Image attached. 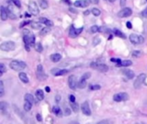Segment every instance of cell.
Wrapping results in <instances>:
<instances>
[{
    "label": "cell",
    "mask_w": 147,
    "mask_h": 124,
    "mask_svg": "<svg viewBox=\"0 0 147 124\" xmlns=\"http://www.w3.org/2000/svg\"><path fill=\"white\" fill-rule=\"evenodd\" d=\"M23 42H24V46L26 51H30V46L35 45V36L32 32H30L28 30H23Z\"/></svg>",
    "instance_id": "6da1fadb"
},
{
    "label": "cell",
    "mask_w": 147,
    "mask_h": 124,
    "mask_svg": "<svg viewBox=\"0 0 147 124\" xmlns=\"http://www.w3.org/2000/svg\"><path fill=\"white\" fill-rule=\"evenodd\" d=\"M9 67L16 72H21L27 67V64L20 60H12L9 63Z\"/></svg>",
    "instance_id": "7a4b0ae2"
},
{
    "label": "cell",
    "mask_w": 147,
    "mask_h": 124,
    "mask_svg": "<svg viewBox=\"0 0 147 124\" xmlns=\"http://www.w3.org/2000/svg\"><path fill=\"white\" fill-rule=\"evenodd\" d=\"M15 48V43L14 42H11V40L4 42L0 45V49L2 51L9 52V51H13Z\"/></svg>",
    "instance_id": "3957f363"
},
{
    "label": "cell",
    "mask_w": 147,
    "mask_h": 124,
    "mask_svg": "<svg viewBox=\"0 0 147 124\" xmlns=\"http://www.w3.org/2000/svg\"><path fill=\"white\" fill-rule=\"evenodd\" d=\"M129 40H130L131 43H133V45H139V44H142L145 42V38L142 36L136 34H131L129 36Z\"/></svg>",
    "instance_id": "277c9868"
},
{
    "label": "cell",
    "mask_w": 147,
    "mask_h": 124,
    "mask_svg": "<svg viewBox=\"0 0 147 124\" xmlns=\"http://www.w3.org/2000/svg\"><path fill=\"white\" fill-rule=\"evenodd\" d=\"M90 67L95 70H97L100 72H107L108 71V66L105 64H101V63H97V62H92L90 64Z\"/></svg>",
    "instance_id": "5b68a950"
},
{
    "label": "cell",
    "mask_w": 147,
    "mask_h": 124,
    "mask_svg": "<svg viewBox=\"0 0 147 124\" xmlns=\"http://www.w3.org/2000/svg\"><path fill=\"white\" fill-rule=\"evenodd\" d=\"M132 15H133V10L128 7L122 8L117 14L118 17L120 18H127V17L131 16Z\"/></svg>",
    "instance_id": "8992f818"
},
{
    "label": "cell",
    "mask_w": 147,
    "mask_h": 124,
    "mask_svg": "<svg viewBox=\"0 0 147 124\" xmlns=\"http://www.w3.org/2000/svg\"><path fill=\"white\" fill-rule=\"evenodd\" d=\"M83 30H84V27H81V28H74L73 25H71L69 30V37H71L72 39L77 37V36L83 32Z\"/></svg>",
    "instance_id": "52a82bcc"
},
{
    "label": "cell",
    "mask_w": 147,
    "mask_h": 124,
    "mask_svg": "<svg viewBox=\"0 0 147 124\" xmlns=\"http://www.w3.org/2000/svg\"><path fill=\"white\" fill-rule=\"evenodd\" d=\"M28 10L30 11V13L32 15L34 16L38 15L39 12H40V10H39L37 3L33 1V0L29 1V3H28Z\"/></svg>",
    "instance_id": "ba28073f"
},
{
    "label": "cell",
    "mask_w": 147,
    "mask_h": 124,
    "mask_svg": "<svg viewBox=\"0 0 147 124\" xmlns=\"http://www.w3.org/2000/svg\"><path fill=\"white\" fill-rule=\"evenodd\" d=\"M113 99L115 102H122V101H127L129 99V96L127 92H120L117 94L114 95Z\"/></svg>",
    "instance_id": "9c48e42d"
},
{
    "label": "cell",
    "mask_w": 147,
    "mask_h": 124,
    "mask_svg": "<svg viewBox=\"0 0 147 124\" xmlns=\"http://www.w3.org/2000/svg\"><path fill=\"white\" fill-rule=\"evenodd\" d=\"M36 76H37V78L39 80H44L46 78V73L43 69V66L40 65V64H39L37 66V68H36Z\"/></svg>",
    "instance_id": "30bf717a"
},
{
    "label": "cell",
    "mask_w": 147,
    "mask_h": 124,
    "mask_svg": "<svg viewBox=\"0 0 147 124\" xmlns=\"http://www.w3.org/2000/svg\"><path fill=\"white\" fill-rule=\"evenodd\" d=\"M147 75H146L145 73H141V74H139L138 78H136V80H135L134 82V88L135 89H139L141 86H142V84H144L145 82V79H146Z\"/></svg>",
    "instance_id": "8fae6325"
},
{
    "label": "cell",
    "mask_w": 147,
    "mask_h": 124,
    "mask_svg": "<svg viewBox=\"0 0 147 124\" xmlns=\"http://www.w3.org/2000/svg\"><path fill=\"white\" fill-rule=\"evenodd\" d=\"M77 84H78V82H77V77L75 76V75H71V76L69 77V78H68V85H69V87L71 89V90H76V88L77 87Z\"/></svg>",
    "instance_id": "7c38bea8"
},
{
    "label": "cell",
    "mask_w": 147,
    "mask_h": 124,
    "mask_svg": "<svg viewBox=\"0 0 147 124\" xmlns=\"http://www.w3.org/2000/svg\"><path fill=\"white\" fill-rule=\"evenodd\" d=\"M81 110H82L83 114H84L85 116H90L91 115V110L90 108V104H89L88 101H85L83 102L82 106H81Z\"/></svg>",
    "instance_id": "4fadbf2b"
},
{
    "label": "cell",
    "mask_w": 147,
    "mask_h": 124,
    "mask_svg": "<svg viewBox=\"0 0 147 124\" xmlns=\"http://www.w3.org/2000/svg\"><path fill=\"white\" fill-rule=\"evenodd\" d=\"M90 4H91L90 0H77L73 4V5L77 8H86L90 5Z\"/></svg>",
    "instance_id": "5bb4252c"
},
{
    "label": "cell",
    "mask_w": 147,
    "mask_h": 124,
    "mask_svg": "<svg viewBox=\"0 0 147 124\" xmlns=\"http://www.w3.org/2000/svg\"><path fill=\"white\" fill-rule=\"evenodd\" d=\"M121 72H122L123 74L125 75V76L127 77L128 79H133V78L135 77L134 72L132 71V70H130V69H123Z\"/></svg>",
    "instance_id": "9a60e30c"
},
{
    "label": "cell",
    "mask_w": 147,
    "mask_h": 124,
    "mask_svg": "<svg viewBox=\"0 0 147 124\" xmlns=\"http://www.w3.org/2000/svg\"><path fill=\"white\" fill-rule=\"evenodd\" d=\"M0 17H1L2 21H6L8 18H9V16H8V12H7V9L4 6H1V9H0Z\"/></svg>",
    "instance_id": "2e32d148"
},
{
    "label": "cell",
    "mask_w": 147,
    "mask_h": 124,
    "mask_svg": "<svg viewBox=\"0 0 147 124\" xmlns=\"http://www.w3.org/2000/svg\"><path fill=\"white\" fill-rule=\"evenodd\" d=\"M39 22H40L41 23H43V24H45L46 27H49V28H51V27L53 26V22H52L50 19L46 18V17H40V18H39Z\"/></svg>",
    "instance_id": "e0dca14e"
},
{
    "label": "cell",
    "mask_w": 147,
    "mask_h": 124,
    "mask_svg": "<svg viewBox=\"0 0 147 124\" xmlns=\"http://www.w3.org/2000/svg\"><path fill=\"white\" fill-rule=\"evenodd\" d=\"M9 110V105L5 102H0V110H1L3 115H6Z\"/></svg>",
    "instance_id": "ac0fdd59"
},
{
    "label": "cell",
    "mask_w": 147,
    "mask_h": 124,
    "mask_svg": "<svg viewBox=\"0 0 147 124\" xmlns=\"http://www.w3.org/2000/svg\"><path fill=\"white\" fill-rule=\"evenodd\" d=\"M18 77H19V78H20V80L22 81V83H24V84H28V83L29 82V79H28V75H27L25 72H21L19 73Z\"/></svg>",
    "instance_id": "d6986e66"
},
{
    "label": "cell",
    "mask_w": 147,
    "mask_h": 124,
    "mask_svg": "<svg viewBox=\"0 0 147 124\" xmlns=\"http://www.w3.org/2000/svg\"><path fill=\"white\" fill-rule=\"evenodd\" d=\"M62 56L60 54H53L51 56H50V59H51V60L54 62V63H57V62H59V60H61Z\"/></svg>",
    "instance_id": "ffe728a7"
},
{
    "label": "cell",
    "mask_w": 147,
    "mask_h": 124,
    "mask_svg": "<svg viewBox=\"0 0 147 124\" xmlns=\"http://www.w3.org/2000/svg\"><path fill=\"white\" fill-rule=\"evenodd\" d=\"M24 100L25 102H29L31 104H35V101H34V98L33 95L29 94V93H27L24 95Z\"/></svg>",
    "instance_id": "44dd1931"
},
{
    "label": "cell",
    "mask_w": 147,
    "mask_h": 124,
    "mask_svg": "<svg viewBox=\"0 0 147 124\" xmlns=\"http://www.w3.org/2000/svg\"><path fill=\"white\" fill-rule=\"evenodd\" d=\"M35 96H36V98H37V99H38L39 101L43 100L44 98H45V95H44L43 90H40V89L36 90V92H35Z\"/></svg>",
    "instance_id": "7402d4cb"
},
{
    "label": "cell",
    "mask_w": 147,
    "mask_h": 124,
    "mask_svg": "<svg viewBox=\"0 0 147 124\" xmlns=\"http://www.w3.org/2000/svg\"><path fill=\"white\" fill-rule=\"evenodd\" d=\"M113 33L115 34L116 36H118V37H120V38H122V39H126V38H127V36H126L125 34H124L121 30H117V28H114V30H113Z\"/></svg>",
    "instance_id": "603a6c76"
},
{
    "label": "cell",
    "mask_w": 147,
    "mask_h": 124,
    "mask_svg": "<svg viewBox=\"0 0 147 124\" xmlns=\"http://www.w3.org/2000/svg\"><path fill=\"white\" fill-rule=\"evenodd\" d=\"M133 65V62L129 60H123L121 62L120 65H117V66H123V67H127V66H130Z\"/></svg>",
    "instance_id": "cb8c5ba5"
},
{
    "label": "cell",
    "mask_w": 147,
    "mask_h": 124,
    "mask_svg": "<svg viewBox=\"0 0 147 124\" xmlns=\"http://www.w3.org/2000/svg\"><path fill=\"white\" fill-rule=\"evenodd\" d=\"M39 5L41 9L46 10L48 8V2L46 0H39Z\"/></svg>",
    "instance_id": "d4e9b609"
},
{
    "label": "cell",
    "mask_w": 147,
    "mask_h": 124,
    "mask_svg": "<svg viewBox=\"0 0 147 124\" xmlns=\"http://www.w3.org/2000/svg\"><path fill=\"white\" fill-rule=\"evenodd\" d=\"M41 24L42 23L40 22H31L30 23V26L32 28H34V30H38V28H41Z\"/></svg>",
    "instance_id": "484cf974"
},
{
    "label": "cell",
    "mask_w": 147,
    "mask_h": 124,
    "mask_svg": "<svg viewBox=\"0 0 147 124\" xmlns=\"http://www.w3.org/2000/svg\"><path fill=\"white\" fill-rule=\"evenodd\" d=\"M66 73H68V70H66V69H58L57 72L54 74V76H56V77L63 76V75L66 74Z\"/></svg>",
    "instance_id": "4316f807"
},
{
    "label": "cell",
    "mask_w": 147,
    "mask_h": 124,
    "mask_svg": "<svg viewBox=\"0 0 147 124\" xmlns=\"http://www.w3.org/2000/svg\"><path fill=\"white\" fill-rule=\"evenodd\" d=\"M87 80H85V79H83V78H80V80L78 81V84H77V87H78L79 89H83V88H85L87 85Z\"/></svg>",
    "instance_id": "83f0119b"
},
{
    "label": "cell",
    "mask_w": 147,
    "mask_h": 124,
    "mask_svg": "<svg viewBox=\"0 0 147 124\" xmlns=\"http://www.w3.org/2000/svg\"><path fill=\"white\" fill-rule=\"evenodd\" d=\"M50 31H51V28H50L49 27H45V28H41V30H40V34L44 36H46V34H47Z\"/></svg>",
    "instance_id": "f1b7e54d"
},
{
    "label": "cell",
    "mask_w": 147,
    "mask_h": 124,
    "mask_svg": "<svg viewBox=\"0 0 147 124\" xmlns=\"http://www.w3.org/2000/svg\"><path fill=\"white\" fill-rule=\"evenodd\" d=\"M52 110H53V113L55 114V115L57 116H60L61 115V110L60 108L59 107V106H53V108H52Z\"/></svg>",
    "instance_id": "f546056e"
},
{
    "label": "cell",
    "mask_w": 147,
    "mask_h": 124,
    "mask_svg": "<svg viewBox=\"0 0 147 124\" xmlns=\"http://www.w3.org/2000/svg\"><path fill=\"white\" fill-rule=\"evenodd\" d=\"M34 48H35V51L38 52V53H41L42 51H43V46H42L41 43H36L35 45H34Z\"/></svg>",
    "instance_id": "4dcf8cb0"
},
{
    "label": "cell",
    "mask_w": 147,
    "mask_h": 124,
    "mask_svg": "<svg viewBox=\"0 0 147 124\" xmlns=\"http://www.w3.org/2000/svg\"><path fill=\"white\" fill-rule=\"evenodd\" d=\"M101 31V27L97 26V25H93V26L90 28V32L91 33H97Z\"/></svg>",
    "instance_id": "1f68e13d"
},
{
    "label": "cell",
    "mask_w": 147,
    "mask_h": 124,
    "mask_svg": "<svg viewBox=\"0 0 147 124\" xmlns=\"http://www.w3.org/2000/svg\"><path fill=\"white\" fill-rule=\"evenodd\" d=\"M91 14H93V16H99L101 15V10L98 8H93L91 10Z\"/></svg>",
    "instance_id": "d6a6232c"
},
{
    "label": "cell",
    "mask_w": 147,
    "mask_h": 124,
    "mask_svg": "<svg viewBox=\"0 0 147 124\" xmlns=\"http://www.w3.org/2000/svg\"><path fill=\"white\" fill-rule=\"evenodd\" d=\"M32 108V104L29 102H25L24 105H23V108H24L25 111H29Z\"/></svg>",
    "instance_id": "836d02e7"
},
{
    "label": "cell",
    "mask_w": 147,
    "mask_h": 124,
    "mask_svg": "<svg viewBox=\"0 0 147 124\" xmlns=\"http://www.w3.org/2000/svg\"><path fill=\"white\" fill-rule=\"evenodd\" d=\"M132 55L134 58H139L142 55V52L139 51V50H135V51H133V53H132Z\"/></svg>",
    "instance_id": "e575fe53"
},
{
    "label": "cell",
    "mask_w": 147,
    "mask_h": 124,
    "mask_svg": "<svg viewBox=\"0 0 147 124\" xmlns=\"http://www.w3.org/2000/svg\"><path fill=\"white\" fill-rule=\"evenodd\" d=\"M71 108H72L73 111L76 112V113L79 110V106H78V104H77V102H71Z\"/></svg>",
    "instance_id": "d590c367"
},
{
    "label": "cell",
    "mask_w": 147,
    "mask_h": 124,
    "mask_svg": "<svg viewBox=\"0 0 147 124\" xmlns=\"http://www.w3.org/2000/svg\"><path fill=\"white\" fill-rule=\"evenodd\" d=\"M101 89V85L99 84H90V90H98Z\"/></svg>",
    "instance_id": "8d00e7d4"
},
{
    "label": "cell",
    "mask_w": 147,
    "mask_h": 124,
    "mask_svg": "<svg viewBox=\"0 0 147 124\" xmlns=\"http://www.w3.org/2000/svg\"><path fill=\"white\" fill-rule=\"evenodd\" d=\"M4 94V87H3V82L0 81V96H3Z\"/></svg>",
    "instance_id": "74e56055"
},
{
    "label": "cell",
    "mask_w": 147,
    "mask_h": 124,
    "mask_svg": "<svg viewBox=\"0 0 147 124\" xmlns=\"http://www.w3.org/2000/svg\"><path fill=\"white\" fill-rule=\"evenodd\" d=\"M5 72H6V67L3 63H1L0 64V76H2Z\"/></svg>",
    "instance_id": "f35d334b"
},
{
    "label": "cell",
    "mask_w": 147,
    "mask_h": 124,
    "mask_svg": "<svg viewBox=\"0 0 147 124\" xmlns=\"http://www.w3.org/2000/svg\"><path fill=\"white\" fill-rule=\"evenodd\" d=\"M6 9H7L8 16H9V18H11V19H15V18H16V16H15V14H13V12L10 10L9 9V8H6Z\"/></svg>",
    "instance_id": "ab89813d"
},
{
    "label": "cell",
    "mask_w": 147,
    "mask_h": 124,
    "mask_svg": "<svg viewBox=\"0 0 147 124\" xmlns=\"http://www.w3.org/2000/svg\"><path fill=\"white\" fill-rule=\"evenodd\" d=\"M110 61L115 63L116 65H120V64L122 62V60H121V59H118V58H111V59H110Z\"/></svg>",
    "instance_id": "60d3db41"
},
{
    "label": "cell",
    "mask_w": 147,
    "mask_h": 124,
    "mask_svg": "<svg viewBox=\"0 0 147 124\" xmlns=\"http://www.w3.org/2000/svg\"><path fill=\"white\" fill-rule=\"evenodd\" d=\"M101 42V39L99 36H96V37H95L94 38V40H93V45L94 46H96V45H98Z\"/></svg>",
    "instance_id": "b9f144b4"
},
{
    "label": "cell",
    "mask_w": 147,
    "mask_h": 124,
    "mask_svg": "<svg viewBox=\"0 0 147 124\" xmlns=\"http://www.w3.org/2000/svg\"><path fill=\"white\" fill-rule=\"evenodd\" d=\"M11 2H12V3L14 4V5H15L17 8H21V7H22V4H21V1H20V0H11Z\"/></svg>",
    "instance_id": "7bdbcfd3"
},
{
    "label": "cell",
    "mask_w": 147,
    "mask_h": 124,
    "mask_svg": "<svg viewBox=\"0 0 147 124\" xmlns=\"http://www.w3.org/2000/svg\"><path fill=\"white\" fill-rule=\"evenodd\" d=\"M90 72H85L84 74H83V76L81 77V78H83V79H85V80H87L88 78H90Z\"/></svg>",
    "instance_id": "ee69618b"
},
{
    "label": "cell",
    "mask_w": 147,
    "mask_h": 124,
    "mask_svg": "<svg viewBox=\"0 0 147 124\" xmlns=\"http://www.w3.org/2000/svg\"><path fill=\"white\" fill-rule=\"evenodd\" d=\"M30 23H31L30 21H24V22H22L19 25V27H20V28H22L24 26H26V25H28V24H30Z\"/></svg>",
    "instance_id": "f6af8a7d"
},
{
    "label": "cell",
    "mask_w": 147,
    "mask_h": 124,
    "mask_svg": "<svg viewBox=\"0 0 147 124\" xmlns=\"http://www.w3.org/2000/svg\"><path fill=\"white\" fill-rule=\"evenodd\" d=\"M96 124H111V122L109 120H102V121H100Z\"/></svg>",
    "instance_id": "bcb514c9"
},
{
    "label": "cell",
    "mask_w": 147,
    "mask_h": 124,
    "mask_svg": "<svg viewBox=\"0 0 147 124\" xmlns=\"http://www.w3.org/2000/svg\"><path fill=\"white\" fill-rule=\"evenodd\" d=\"M69 99H70V101H71V102H75V101H76V98H75L74 95H70Z\"/></svg>",
    "instance_id": "7dc6e473"
},
{
    "label": "cell",
    "mask_w": 147,
    "mask_h": 124,
    "mask_svg": "<svg viewBox=\"0 0 147 124\" xmlns=\"http://www.w3.org/2000/svg\"><path fill=\"white\" fill-rule=\"evenodd\" d=\"M71 110H70V108H66L65 110V116H70V115H71Z\"/></svg>",
    "instance_id": "c3c4849f"
},
{
    "label": "cell",
    "mask_w": 147,
    "mask_h": 124,
    "mask_svg": "<svg viewBox=\"0 0 147 124\" xmlns=\"http://www.w3.org/2000/svg\"><path fill=\"white\" fill-rule=\"evenodd\" d=\"M126 4H127V0H121V4H121V7L125 8Z\"/></svg>",
    "instance_id": "681fc988"
},
{
    "label": "cell",
    "mask_w": 147,
    "mask_h": 124,
    "mask_svg": "<svg viewBox=\"0 0 147 124\" xmlns=\"http://www.w3.org/2000/svg\"><path fill=\"white\" fill-rule=\"evenodd\" d=\"M127 28H129V30L133 28V24L131 23V22H127Z\"/></svg>",
    "instance_id": "f907efd6"
},
{
    "label": "cell",
    "mask_w": 147,
    "mask_h": 124,
    "mask_svg": "<svg viewBox=\"0 0 147 124\" xmlns=\"http://www.w3.org/2000/svg\"><path fill=\"white\" fill-rule=\"evenodd\" d=\"M36 120H37L38 122H41L42 121L41 116H40V114H37V115H36Z\"/></svg>",
    "instance_id": "816d5d0a"
},
{
    "label": "cell",
    "mask_w": 147,
    "mask_h": 124,
    "mask_svg": "<svg viewBox=\"0 0 147 124\" xmlns=\"http://www.w3.org/2000/svg\"><path fill=\"white\" fill-rule=\"evenodd\" d=\"M142 16L145 17V18H147V8L142 12Z\"/></svg>",
    "instance_id": "f5cc1de1"
},
{
    "label": "cell",
    "mask_w": 147,
    "mask_h": 124,
    "mask_svg": "<svg viewBox=\"0 0 147 124\" xmlns=\"http://www.w3.org/2000/svg\"><path fill=\"white\" fill-rule=\"evenodd\" d=\"M62 1H63L64 3L66 4H68L69 6H70V5H71V0H62Z\"/></svg>",
    "instance_id": "db71d44e"
},
{
    "label": "cell",
    "mask_w": 147,
    "mask_h": 124,
    "mask_svg": "<svg viewBox=\"0 0 147 124\" xmlns=\"http://www.w3.org/2000/svg\"><path fill=\"white\" fill-rule=\"evenodd\" d=\"M90 3L92 4H99V0H90Z\"/></svg>",
    "instance_id": "11a10c76"
},
{
    "label": "cell",
    "mask_w": 147,
    "mask_h": 124,
    "mask_svg": "<svg viewBox=\"0 0 147 124\" xmlns=\"http://www.w3.org/2000/svg\"><path fill=\"white\" fill-rule=\"evenodd\" d=\"M59 101H60V96H59V95H58V96H56V102H59Z\"/></svg>",
    "instance_id": "9f6ffc18"
},
{
    "label": "cell",
    "mask_w": 147,
    "mask_h": 124,
    "mask_svg": "<svg viewBox=\"0 0 147 124\" xmlns=\"http://www.w3.org/2000/svg\"><path fill=\"white\" fill-rule=\"evenodd\" d=\"M45 90H46V92H51V90H50V87L49 86H46V88H45Z\"/></svg>",
    "instance_id": "6f0895ef"
},
{
    "label": "cell",
    "mask_w": 147,
    "mask_h": 124,
    "mask_svg": "<svg viewBox=\"0 0 147 124\" xmlns=\"http://www.w3.org/2000/svg\"><path fill=\"white\" fill-rule=\"evenodd\" d=\"M91 12V11H90V10H86V11H84V16H88L89 14H90V13Z\"/></svg>",
    "instance_id": "680465c9"
},
{
    "label": "cell",
    "mask_w": 147,
    "mask_h": 124,
    "mask_svg": "<svg viewBox=\"0 0 147 124\" xmlns=\"http://www.w3.org/2000/svg\"><path fill=\"white\" fill-rule=\"evenodd\" d=\"M144 84H146V85H147V76H146V79H145V82H144Z\"/></svg>",
    "instance_id": "91938a15"
},
{
    "label": "cell",
    "mask_w": 147,
    "mask_h": 124,
    "mask_svg": "<svg viewBox=\"0 0 147 124\" xmlns=\"http://www.w3.org/2000/svg\"><path fill=\"white\" fill-rule=\"evenodd\" d=\"M135 124H146V123H145V122H136Z\"/></svg>",
    "instance_id": "94428289"
},
{
    "label": "cell",
    "mask_w": 147,
    "mask_h": 124,
    "mask_svg": "<svg viewBox=\"0 0 147 124\" xmlns=\"http://www.w3.org/2000/svg\"><path fill=\"white\" fill-rule=\"evenodd\" d=\"M108 1H109V2H111V3H114V2H115V0H108Z\"/></svg>",
    "instance_id": "6125c7cd"
},
{
    "label": "cell",
    "mask_w": 147,
    "mask_h": 124,
    "mask_svg": "<svg viewBox=\"0 0 147 124\" xmlns=\"http://www.w3.org/2000/svg\"><path fill=\"white\" fill-rule=\"evenodd\" d=\"M146 2H147V0H146Z\"/></svg>",
    "instance_id": "be15d7a7"
}]
</instances>
